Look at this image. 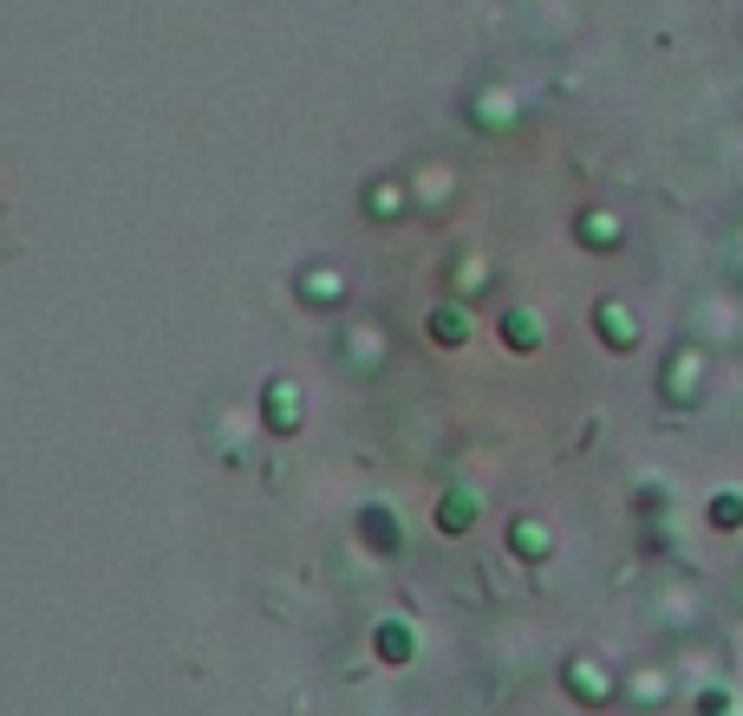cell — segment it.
Segmentation results:
<instances>
[{
    "instance_id": "cell-7",
    "label": "cell",
    "mask_w": 743,
    "mask_h": 716,
    "mask_svg": "<svg viewBox=\"0 0 743 716\" xmlns=\"http://www.w3.org/2000/svg\"><path fill=\"white\" fill-rule=\"evenodd\" d=\"M704 521H711V528H724V534L743 528V489H718V496L704 501Z\"/></svg>"
},
{
    "instance_id": "cell-6",
    "label": "cell",
    "mask_w": 743,
    "mask_h": 716,
    "mask_svg": "<svg viewBox=\"0 0 743 716\" xmlns=\"http://www.w3.org/2000/svg\"><path fill=\"white\" fill-rule=\"evenodd\" d=\"M509 547H516V561H548V554H554V534H548L541 521H516Z\"/></svg>"
},
{
    "instance_id": "cell-1",
    "label": "cell",
    "mask_w": 743,
    "mask_h": 716,
    "mask_svg": "<svg viewBox=\"0 0 743 716\" xmlns=\"http://www.w3.org/2000/svg\"><path fill=\"white\" fill-rule=\"evenodd\" d=\"M594 333H600L606 352H633V346H639V319H633L620 300H600L594 306Z\"/></svg>"
},
{
    "instance_id": "cell-10",
    "label": "cell",
    "mask_w": 743,
    "mask_h": 716,
    "mask_svg": "<svg viewBox=\"0 0 743 716\" xmlns=\"http://www.w3.org/2000/svg\"><path fill=\"white\" fill-rule=\"evenodd\" d=\"M581 241H588V248H613V241H620V221H613L606 209L581 215Z\"/></svg>"
},
{
    "instance_id": "cell-12",
    "label": "cell",
    "mask_w": 743,
    "mask_h": 716,
    "mask_svg": "<svg viewBox=\"0 0 743 716\" xmlns=\"http://www.w3.org/2000/svg\"><path fill=\"white\" fill-rule=\"evenodd\" d=\"M698 710H711V716L731 710V691H704V697H698Z\"/></svg>"
},
{
    "instance_id": "cell-4",
    "label": "cell",
    "mask_w": 743,
    "mask_h": 716,
    "mask_svg": "<svg viewBox=\"0 0 743 716\" xmlns=\"http://www.w3.org/2000/svg\"><path fill=\"white\" fill-rule=\"evenodd\" d=\"M470 528H476V496L456 482V489H444V501H438V534L456 541V534H470Z\"/></svg>"
},
{
    "instance_id": "cell-5",
    "label": "cell",
    "mask_w": 743,
    "mask_h": 716,
    "mask_svg": "<svg viewBox=\"0 0 743 716\" xmlns=\"http://www.w3.org/2000/svg\"><path fill=\"white\" fill-rule=\"evenodd\" d=\"M372 644H378V658H385V664H411V658H418V632H411L405 619H378Z\"/></svg>"
},
{
    "instance_id": "cell-9",
    "label": "cell",
    "mask_w": 743,
    "mask_h": 716,
    "mask_svg": "<svg viewBox=\"0 0 743 716\" xmlns=\"http://www.w3.org/2000/svg\"><path fill=\"white\" fill-rule=\"evenodd\" d=\"M431 339H438V346H463V339H470V319H463L456 306H431Z\"/></svg>"
},
{
    "instance_id": "cell-8",
    "label": "cell",
    "mask_w": 743,
    "mask_h": 716,
    "mask_svg": "<svg viewBox=\"0 0 743 716\" xmlns=\"http://www.w3.org/2000/svg\"><path fill=\"white\" fill-rule=\"evenodd\" d=\"M503 339H509V352H541V319L535 313H509L503 319Z\"/></svg>"
},
{
    "instance_id": "cell-2",
    "label": "cell",
    "mask_w": 743,
    "mask_h": 716,
    "mask_svg": "<svg viewBox=\"0 0 743 716\" xmlns=\"http://www.w3.org/2000/svg\"><path fill=\"white\" fill-rule=\"evenodd\" d=\"M359 541H366L372 554H398V547H405V534H398V514H391L385 501H372L366 514H359Z\"/></svg>"
},
{
    "instance_id": "cell-11",
    "label": "cell",
    "mask_w": 743,
    "mask_h": 716,
    "mask_svg": "<svg viewBox=\"0 0 743 716\" xmlns=\"http://www.w3.org/2000/svg\"><path fill=\"white\" fill-rule=\"evenodd\" d=\"M568 691H574V697H581V704H606V684H600L594 671H588V664H568Z\"/></svg>"
},
{
    "instance_id": "cell-3",
    "label": "cell",
    "mask_w": 743,
    "mask_h": 716,
    "mask_svg": "<svg viewBox=\"0 0 743 716\" xmlns=\"http://www.w3.org/2000/svg\"><path fill=\"white\" fill-rule=\"evenodd\" d=\"M261 417H268L274 436H294L300 430V391L294 384H268V391H261Z\"/></svg>"
}]
</instances>
